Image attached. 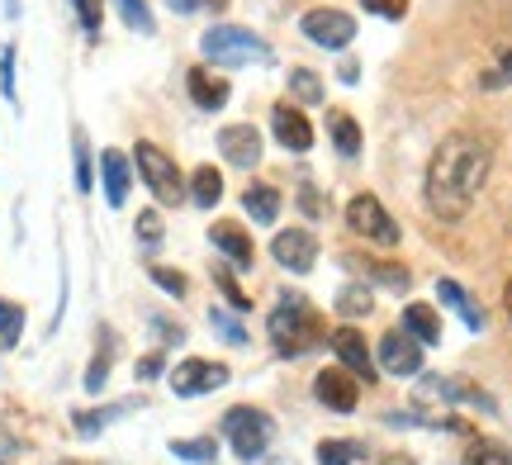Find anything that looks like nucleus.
<instances>
[{
	"label": "nucleus",
	"mask_w": 512,
	"mask_h": 465,
	"mask_svg": "<svg viewBox=\"0 0 512 465\" xmlns=\"http://www.w3.org/2000/svg\"><path fill=\"white\" fill-rule=\"evenodd\" d=\"M228 385V366L223 361H200V356H190L181 361L176 371H171V390L181 394V399H195V394H209Z\"/></svg>",
	"instance_id": "nucleus-9"
},
{
	"label": "nucleus",
	"mask_w": 512,
	"mask_h": 465,
	"mask_svg": "<svg viewBox=\"0 0 512 465\" xmlns=\"http://www.w3.org/2000/svg\"><path fill=\"white\" fill-rule=\"evenodd\" d=\"M0 465H10V461H0Z\"/></svg>",
	"instance_id": "nucleus-50"
},
{
	"label": "nucleus",
	"mask_w": 512,
	"mask_h": 465,
	"mask_svg": "<svg viewBox=\"0 0 512 465\" xmlns=\"http://www.w3.org/2000/svg\"><path fill=\"white\" fill-rule=\"evenodd\" d=\"M290 95L299 105H318L323 100V76L309 72V67H294L290 72Z\"/></svg>",
	"instance_id": "nucleus-28"
},
{
	"label": "nucleus",
	"mask_w": 512,
	"mask_h": 465,
	"mask_svg": "<svg viewBox=\"0 0 512 465\" xmlns=\"http://www.w3.org/2000/svg\"><path fill=\"white\" fill-rule=\"evenodd\" d=\"M498 76H503V81H512V48H503V53H498Z\"/></svg>",
	"instance_id": "nucleus-46"
},
{
	"label": "nucleus",
	"mask_w": 512,
	"mask_h": 465,
	"mask_svg": "<svg viewBox=\"0 0 512 465\" xmlns=\"http://www.w3.org/2000/svg\"><path fill=\"white\" fill-rule=\"evenodd\" d=\"M465 465H512V451L494 437H475L470 447H465Z\"/></svg>",
	"instance_id": "nucleus-26"
},
{
	"label": "nucleus",
	"mask_w": 512,
	"mask_h": 465,
	"mask_svg": "<svg viewBox=\"0 0 512 465\" xmlns=\"http://www.w3.org/2000/svg\"><path fill=\"white\" fill-rule=\"evenodd\" d=\"M242 205H247V214H252V224H275V214H280V190L247 186L242 190Z\"/></svg>",
	"instance_id": "nucleus-22"
},
{
	"label": "nucleus",
	"mask_w": 512,
	"mask_h": 465,
	"mask_svg": "<svg viewBox=\"0 0 512 465\" xmlns=\"http://www.w3.org/2000/svg\"><path fill=\"white\" fill-rule=\"evenodd\" d=\"M403 333L413 337V342H422V347H437L441 342V318L432 304H408L403 309Z\"/></svg>",
	"instance_id": "nucleus-19"
},
{
	"label": "nucleus",
	"mask_w": 512,
	"mask_h": 465,
	"mask_svg": "<svg viewBox=\"0 0 512 465\" xmlns=\"http://www.w3.org/2000/svg\"><path fill=\"white\" fill-rule=\"evenodd\" d=\"M219 152L228 167L252 171L256 162H261V133H256L252 124H228V129H219Z\"/></svg>",
	"instance_id": "nucleus-14"
},
{
	"label": "nucleus",
	"mask_w": 512,
	"mask_h": 465,
	"mask_svg": "<svg viewBox=\"0 0 512 465\" xmlns=\"http://www.w3.org/2000/svg\"><path fill=\"white\" fill-rule=\"evenodd\" d=\"M0 91L15 100V48H0Z\"/></svg>",
	"instance_id": "nucleus-40"
},
{
	"label": "nucleus",
	"mask_w": 512,
	"mask_h": 465,
	"mask_svg": "<svg viewBox=\"0 0 512 465\" xmlns=\"http://www.w3.org/2000/svg\"><path fill=\"white\" fill-rule=\"evenodd\" d=\"M209 242H214V252H223V257L233 261V266H252V238H247V228L233 224V219H223V224L209 228Z\"/></svg>",
	"instance_id": "nucleus-17"
},
{
	"label": "nucleus",
	"mask_w": 512,
	"mask_h": 465,
	"mask_svg": "<svg viewBox=\"0 0 512 465\" xmlns=\"http://www.w3.org/2000/svg\"><path fill=\"white\" fill-rule=\"evenodd\" d=\"M214 280H219V290L228 295V304H233L238 314H242V309H252V299L238 290V280H233V271H228V266H219V271H214Z\"/></svg>",
	"instance_id": "nucleus-35"
},
{
	"label": "nucleus",
	"mask_w": 512,
	"mask_h": 465,
	"mask_svg": "<svg viewBox=\"0 0 512 465\" xmlns=\"http://www.w3.org/2000/svg\"><path fill=\"white\" fill-rule=\"evenodd\" d=\"M19 333H24V309L10 304V299H0V342H5V347H15Z\"/></svg>",
	"instance_id": "nucleus-33"
},
{
	"label": "nucleus",
	"mask_w": 512,
	"mask_h": 465,
	"mask_svg": "<svg viewBox=\"0 0 512 465\" xmlns=\"http://www.w3.org/2000/svg\"><path fill=\"white\" fill-rule=\"evenodd\" d=\"M100 176H105V200L114 209L128 205V186H133V157H124L119 148L100 152Z\"/></svg>",
	"instance_id": "nucleus-16"
},
{
	"label": "nucleus",
	"mask_w": 512,
	"mask_h": 465,
	"mask_svg": "<svg viewBox=\"0 0 512 465\" xmlns=\"http://www.w3.org/2000/svg\"><path fill=\"white\" fill-rule=\"evenodd\" d=\"M351 271H361V276H375L384 290H408L413 280H408V266L399 261H375V257H347Z\"/></svg>",
	"instance_id": "nucleus-20"
},
{
	"label": "nucleus",
	"mask_w": 512,
	"mask_h": 465,
	"mask_svg": "<svg viewBox=\"0 0 512 465\" xmlns=\"http://www.w3.org/2000/svg\"><path fill=\"white\" fill-rule=\"evenodd\" d=\"M114 418H124V404H110V409H81L72 423H76V432H81V437H100Z\"/></svg>",
	"instance_id": "nucleus-27"
},
{
	"label": "nucleus",
	"mask_w": 512,
	"mask_h": 465,
	"mask_svg": "<svg viewBox=\"0 0 512 465\" xmlns=\"http://www.w3.org/2000/svg\"><path fill=\"white\" fill-rule=\"evenodd\" d=\"M437 299H441V304H451V309L465 318V328H470V333H479V328H484V309H479L475 299L460 290L456 280H437Z\"/></svg>",
	"instance_id": "nucleus-21"
},
{
	"label": "nucleus",
	"mask_w": 512,
	"mask_h": 465,
	"mask_svg": "<svg viewBox=\"0 0 512 465\" xmlns=\"http://www.w3.org/2000/svg\"><path fill=\"white\" fill-rule=\"evenodd\" d=\"M171 456H176V461H195V465H214L219 461V447H214V437H200V442H171Z\"/></svg>",
	"instance_id": "nucleus-30"
},
{
	"label": "nucleus",
	"mask_w": 512,
	"mask_h": 465,
	"mask_svg": "<svg viewBox=\"0 0 512 465\" xmlns=\"http://www.w3.org/2000/svg\"><path fill=\"white\" fill-rule=\"evenodd\" d=\"M299 29H304V38L309 43H318V48H328V53H337V48H347L351 38H356V19L347 15V10H309V15L299 19Z\"/></svg>",
	"instance_id": "nucleus-7"
},
{
	"label": "nucleus",
	"mask_w": 512,
	"mask_h": 465,
	"mask_svg": "<svg viewBox=\"0 0 512 465\" xmlns=\"http://www.w3.org/2000/svg\"><path fill=\"white\" fill-rule=\"evenodd\" d=\"M366 456L361 442H318V465H356Z\"/></svg>",
	"instance_id": "nucleus-29"
},
{
	"label": "nucleus",
	"mask_w": 512,
	"mask_h": 465,
	"mask_svg": "<svg viewBox=\"0 0 512 465\" xmlns=\"http://www.w3.org/2000/svg\"><path fill=\"white\" fill-rule=\"evenodd\" d=\"M152 280L162 285L166 295H176V299L185 295V276H181V271H171V266H152Z\"/></svg>",
	"instance_id": "nucleus-39"
},
{
	"label": "nucleus",
	"mask_w": 512,
	"mask_h": 465,
	"mask_svg": "<svg viewBox=\"0 0 512 465\" xmlns=\"http://www.w3.org/2000/svg\"><path fill=\"white\" fill-rule=\"evenodd\" d=\"M57 465H81V461H57Z\"/></svg>",
	"instance_id": "nucleus-49"
},
{
	"label": "nucleus",
	"mask_w": 512,
	"mask_h": 465,
	"mask_svg": "<svg viewBox=\"0 0 512 465\" xmlns=\"http://www.w3.org/2000/svg\"><path fill=\"white\" fill-rule=\"evenodd\" d=\"M494 171V148L479 138V133H446L441 148L432 152L427 162V181H422V195H427V209L437 214L441 224H456L470 214V205L479 200V190Z\"/></svg>",
	"instance_id": "nucleus-1"
},
{
	"label": "nucleus",
	"mask_w": 512,
	"mask_h": 465,
	"mask_svg": "<svg viewBox=\"0 0 512 465\" xmlns=\"http://www.w3.org/2000/svg\"><path fill=\"white\" fill-rule=\"evenodd\" d=\"M299 209H304V214H323V205H318V190H313V186L299 190Z\"/></svg>",
	"instance_id": "nucleus-43"
},
{
	"label": "nucleus",
	"mask_w": 512,
	"mask_h": 465,
	"mask_svg": "<svg viewBox=\"0 0 512 465\" xmlns=\"http://www.w3.org/2000/svg\"><path fill=\"white\" fill-rule=\"evenodd\" d=\"M209 323H214V328H219L223 337H228V342H247V333H242V323H233V314H223V309H214V314H209Z\"/></svg>",
	"instance_id": "nucleus-41"
},
{
	"label": "nucleus",
	"mask_w": 512,
	"mask_h": 465,
	"mask_svg": "<svg viewBox=\"0 0 512 465\" xmlns=\"http://www.w3.org/2000/svg\"><path fill=\"white\" fill-rule=\"evenodd\" d=\"M133 167H138V176L147 181V190L157 195V205H181L185 200L181 171H176V162H171L157 143H138V148H133Z\"/></svg>",
	"instance_id": "nucleus-5"
},
{
	"label": "nucleus",
	"mask_w": 512,
	"mask_h": 465,
	"mask_svg": "<svg viewBox=\"0 0 512 465\" xmlns=\"http://www.w3.org/2000/svg\"><path fill=\"white\" fill-rule=\"evenodd\" d=\"M328 129H332V143H337V152L342 157H356L361 152V129H356V119L342 110H332L328 114Z\"/></svg>",
	"instance_id": "nucleus-25"
},
{
	"label": "nucleus",
	"mask_w": 512,
	"mask_h": 465,
	"mask_svg": "<svg viewBox=\"0 0 512 465\" xmlns=\"http://www.w3.org/2000/svg\"><path fill=\"white\" fill-rule=\"evenodd\" d=\"M347 224L356 238H366V242H380V247H394L399 242V224L389 219V209L375 200V195H356L347 205Z\"/></svg>",
	"instance_id": "nucleus-6"
},
{
	"label": "nucleus",
	"mask_w": 512,
	"mask_h": 465,
	"mask_svg": "<svg viewBox=\"0 0 512 465\" xmlns=\"http://www.w3.org/2000/svg\"><path fill=\"white\" fill-rule=\"evenodd\" d=\"M100 10H105V0H76V15H81L86 34H100Z\"/></svg>",
	"instance_id": "nucleus-38"
},
{
	"label": "nucleus",
	"mask_w": 512,
	"mask_h": 465,
	"mask_svg": "<svg viewBox=\"0 0 512 465\" xmlns=\"http://www.w3.org/2000/svg\"><path fill=\"white\" fill-rule=\"evenodd\" d=\"M119 5V15H124L128 29H138V34H152L157 29V19H152V10H147V0H114Z\"/></svg>",
	"instance_id": "nucleus-31"
},
{
	"label": "nucleus",
	"mask_w": 512,
	"mask_h": 465,
	"mask_svg": "<svg viewBox=\"0 0 512 465\" xmlns=\"http://www.w3.org/2000/svg\"><path fill=\"white\" fill-rule=\"evenodd\" d=\"M271 129H275V143L285 152H309L313 148V129H309V119L294 110L290 100H280L271 110Z\"/></svg>",
	"instance_id": "nucleus-15"
},
{
	"label": "nucleus",
	"mask_w": 512,
	"mask_h": 465,
	"mask_svg": "<svg viewBox=\"0 0 512 465\" xmlns=\"http://www.w3.org/2000/svg\"><path fill=\"white\" fill-rule=\"evenodd\" d=\"M72 152H76V190L86 195L95 186V162H91V148H86V133L72 138Z\"/></svg>",
	"instance_id": "nucleus-32"
},
{
	"label": "nucleus",
	"mask_w": 512,
	"mask_h": 465,
	"mask_svg": "<svg viewBox=\"0 0 512 465\" xmlns=\"http://www.w3.org/2000/svg\"><path fill=\"white\" fill-rule=\"evenodd\" d=\"M503 304H508V318H512V280H508V290H503Z\"/></svg>",
	"instance_id": "nucleus-48"
},
{
	"label": "nucleus",
	"mask_w": 512,
	"mask_h": 465,
	"mask_svg": "<svg viewBox=\"0 0 512 465\" xmlns=\"http://www.w3.org/2000/svg\"><path fill=\"white\" fill-rule=\"evenodd\" d=\"M223 437H228V447L238 451V461L252 465L275 442V423H271V413L252 409V404H238V409L223 413Z\"/></svg>",
	"instance_id": "nucleus-4"
},
{
	"label": "nucleus",
	"mask_w": 512,
	"mask_h": 465,
	"mask_svg": "<svg viewBox=\"0 0 512 465\" xmlns=\"http://www.w3.org/2000/svg\"><path fill=\"white\" fill-rule=\"evenodd\" d=\"M361 5H366V15L403 19V15H408V5H413V0H361Z\"/></svg>",
	"instance_id": "nucleus-37"
},
{
	"label": "nucleus",
	"mask_w": 512,
	"mask_h": 465,
	"mask_svg": "<svg viewBox=\"0 0 512 465\" xmlns=\"http://www.w3.org/2000/svg\"><path fill=\"white\" fill-rule=\"evenodd\" d=\"M133 233H138V247H147V252L162 247V214H157V209H143L138 224H133Z\"/></svg>",
	"instance_id": "nucleus-34"
},
{
	"label": "nucleus",
	"mask_w": 512,
	"mask_h": 465,
	"mask_svg": "<svg viewBox=\"0 0 512 465\" xmlns=\"http://www.w3.org/2000/svg\"><path fill=\"white\" fill-rule=\"evenodd\" d=\"M200 53L209 57L214 67H247V62H266L271 48H266V38H256L252 29H238V24H214V29H204Z\"/></svg>",
	"instance_id": "nucleus-3"
},
{
	"label": "nucleus",
	"mask_w": 512,
	"mask_h": 465,
	"mask_svg": "<svg viewBox=\"0 0 512 465\" xmlns=\"http://www.w3.org/2000/svg\"><path fill=\"white\" fill-rule=\"evenodd\" d=\"M375 366L389 375H418L422 371V342H413V337L403 333V328H389V333L380 337V347H375Z\"/></svg>",
	"instance_id": "nucleus-10"
},
{
	"label": "nucleus",
	"mask_w": 512,
	"mask_h": 465,
	"mask_svg": "<svg viewBox=\"0 0 512 465\" xmlns=\"http://www.w3.org/2000/svg\"><path fill=\"white\" fill-rule=\"evenodd\" d=\"M332 342V352H337V361H342V371H351L356 380H375L380 375V366H375V356H370V347H366V337H361V328H337V333L328 337Z\"/></svg>",
	"instance_id": "nucleus-12"
},
{
	"label": "nucleus",
	"mask_w": 512,
	"mask_h": 465,
	"mask_svg": "<svg viewBox=\"0 0 512 465\" xmlns=\"http://www.w3.org/2000/svg\"><path fill=\"white\" fill-rule=\"evenodd\" d=\"M413 399L427 404V409H432V404H479V409H494V399L484 390L465 385V380H451V375H422Z\"/></svg>",
	"instance_id": "nucleus-8"
},
{
	"label": "nucleus",
	"mask_w": 512,
	"mask_h": 465,
	"mask_svg": "<svg viewBox=\"0 0 512 465\" xmlns=\"http://www.w3.org/2000/svg\"><path fill=\"white\" fill-rule=\"evenodd\" d=\"M105 380H110V352H95L91 371H86V394H100L105 390Z\"/></svg>",
	"instance_id": "nucleus-36"
},
{
	"label": "nucleus",
	"mask_w": 512,
	"mask_h": 465,
	"mask_svg": "<svg viewBox=\"0 0 512 465\" xmlns=\"http://www.w3.org/2000/svg\"><path fill=\"white\" fill-rule=\"evenodd\" d=\"M370 465H418V461L403 456V451H389V456H380V461H370Z\"/></svg>",
	"instance_id": "nucleus-45"
},
{
	"label": "nucleus",
	"mask_w": 512,
	"mask_h": 465,
	"mask_svg": "<svg viewBox=\"0 0 512 465\" xmlns=\"http://www.w3.org/2000/svg\"><path fill=\"white\" fill-rule=\"evenodd\" d=\"M190 200L200 209H214L223 200V176L219 167H195V176H190Z\"/></svg>",
	"instance_id": "nucleus-23"
},
{
	"label": "nucleus",
	"mask_w": 512,
	"mask_h": 465,
	"mask_svg": "<svg viewBox=\"0 0 512 465\" xmlns=\"http://www.w3.org/2000/svg\"><path fill=\"white\" fill-rule=\"evenodd\" d=\"M266 333H271V347L280 356H304L318 342H328V323L304 295H280V304L266 318Z\"/></svg>",
	"instance_id": "nucleus-2"
},
{
	"label": "nucleus",
	"mask_w": 512,
	"mask_h": 465,
	"mask_svg": "<svg viewBox=\"0 0 512 465\" xmlns=\"http://www.w3.org/2000/svg\"><path fill=\"white\" fill-rule=\"evenodd\" d=\"M313 390H318V404H323V409H332V413H351L356 404H361V385H356V375L342 371V366L318 371Z\"/></svg>",
	"instance_id": "nucleus-13"
},
{
	"label": "nucleus",
	"mask_w": 512,
	"mask_h": 465,
	"mask_svg": "<svg viewBox=\"0 0 512 465\" xmlns=\"http://www.w3.org/2000/svg\"><path fill=\"white\" fill-rule=\"evenodd\" d=\"M152 328H157V333H162L166 342H181V337H185L181 328H171V323H162V318H152Z\"/></svg>",
	"instance_id": "nucleus-44"
},
{
	"label": "nucleus",
	"mask_w": 512,
	"mask_h": 465,
	"mask_svg": "<svg viewBox=\"0 0 512 465\" xmlns=\"http://www.w3.org/2000/svg\"><path fill=\"white\" fill-rule=\"evenodd\" d=\"M375 309V295L366 290V280H356V285H342L337 290V314L342 318H366Z\"/></svg>",
	"instance_id": "nucleus-24"
},
{
	"label": "nucleus",
	"mask_w": 512,
	"mask_h": 465,
	"mask_svg": "<svg viewBox=\"0 0 512 465\" xmlns=\"http://www.w3.org/2000/svg\"><path fill=\"white\" fill-rule=\"evenodd\" d=\"M166 5H171L176 15H190V10H200V0H166Z\"/></svg>",
	"instance_id": "nucleus-47"
},
{
	"label": "nucleus",
	"mask_w": 512,
	"mask_h": 465,
	"mask_svg": "<svg viewBox=\"0 0 512 465\" xmlns=\"http://www.w3.org/2000/svg\"><path fill=\"white\" fill-rule=\"evenodd\" d=\"M271 257L280 261L285 271H294V276H309L313 261H318V238H313L309 228H290V233H275Z\"/></svg>",
	"instance_id": "nucleus-11"
},
{
	"label": "nucleus",
	"mask_w": 512,
	"mask_h": 465,
	"mask_svg": "<svg viewBox=\"0 0 512 465\" xmlns=\"http://www.w3.org/2000/svg\"><path fill=\"white\" fill-rule=\"evenodd\" d=\"M185 86H190V100L200 105V110H223L228 105V81L223 76H214L209 67H195V72L185 76Z\"/></svg>",
	"instance_id": "nucleus-18"
},
{
	"label": "nucleus",
	"mask_w": 512,
	"mask_h": 465,
	"mask_svg": "<svg viewBox=\"0 0 512 465\" xmlns=\"http://www.w3.org/2000/svg\"><path fill=\"white\" fill-rule=\"evenodd\" d=\"M162 352H152V356H143V361H138V380H157V375H162Z\"/></svg>",
	"instance_id": "nucleus-42"
}]
</instances>
